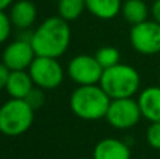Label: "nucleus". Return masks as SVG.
I'll list each match as a JSON object with an SVG mask.
<instances>
[{"label":"nucleus","instance_id":"f257e3e1","mask_svg":"<svg viewBox=\"0 0 160 159\" xmlns=\"http://www.w3.org/2000/svg\"><path fill=\"white\" fill-rule=\"evenodd\" d=\"M70 44V27L61 16L47 18L31 37V45L37 56L59 58Z\"/></svg>","mask_w":160,"mask_h":159},{"label":"nucleus","instance_id":"f03ea898","mask_svg":"<svg viewBox=\"0 0 160 159\" xmlns=\"http://www.w3.org/2000/svg\"><path fill=\"white\" fill-rule=\"evenodd\" d=\"M70 109L79 118L88 121L105 118L111 99L100 85L79 86L70 96Z\"/></svg>","mask_w":160,"mask_h":159},{"label":"nucleus","instance_id":"7ed1b4c3","mask_svg":"<svg viewBox=\"0 0 160 159\" xmlns=\"http://www.w3.org/2000/svg\"><path fill=\"white\" fill-rule=\"evenodd\" d=\"M98 85L110 96L111 100L132 97L139 90L141 76L138 70L131 65L117 64L102 70Z\"/></svg>","mask_w":160,"mask_h":159},{"label":"nucleus","instance_id":"20e7f679","mask_svg":"<svg viewBox=\"0 0 160 159\" xmlns=\"http://www.w3.org/2000/svg\"><path fill=\"white\" fill-rule=\"evenodd\" d=\"M34 121V109L24 99H10L0 106V132L17 137L30 130Z\"/></svg>","mask_w":160,"mask_h":159},{"label":"nucleus","instance_id":"39448f33","mask_svg":"<svg viewBox=\"0 0 160 159\" xmlns=\"http://www.w3.org/2000/svg\"><path fill=\"white\" fill-rule=\"evenodd\" d=\"M142 117L138 100L132 97L125 99H114L111 100L110 107L107 111V121L110 126L117 130H128L135 127Z\"/></svg>","mask_w":160,"mask_h":159},{"label":"nucleus","instance_id":"423d86ee","mask_svg":"<svg viewBox=\"0 0 160 159\" xmlns=\"http://www.w3.org/2000/svg\"><path fill=\"white\" fill-rule=\"evenodd\" d=\"M28 72L34 85L41 89H55L63 80V69L56 58L35 56Z\"/></svg>","mask_w":160,"mask_h":159},{"label":"nucleus","instance_id":"0eeeda50","mask_svg":"<svg viewBox=\"0 0 160 159\" xmlns=\"http://www.w3.org/2000/svg\"><path fill=\"white\" fill-rule=\"evenodd\" d=\"M131 44L133 49L143 55H155L160 52V24L155 20L132 25Z\"/></svg>","mask_w":160,"mask_h":159},{"label":"nucleus","instance_id":"6e6552de","mask_svg":"<svg viewBox=\"0 0 160 159\" xmlns=\"http://www.w3.org/2000/svg\"><path fill=\"white\" fill-rule=\"evenodd\" d=\"M102 68L91 55H78L68 65V73L70 79L79 86L98 85L102 75Z\"/></svg>","mask_w":160,"mask_h":159},{"label":"nucleus","instance_id":"1a4fd4ad","mask_svg":"<svg viewBox=\"0 0 160 159\" xmlns=\"http://www.w3.org/2000/svg\"><path fill=\"white\" fill-rule=\"evenodd\" d=\"M35 56L31 41L18 38L6 47L3 52V64L10 70H25L31 66Z\"/></svg>","mask_w":160,"mask_h":159},{"label":"nucleus","instance_id":"9d476101","mask_svg":"<svg viewBox=\"0 0 160 159\" xmlns=\"http://www.w3.org/2000/svg\"><path fill=\"white\" fill-rule=\"evenodd\" d=\"M142 117L150 123L160 121V86H150L142 90L138 99Z\"/></svg>","mask_w":160,"mask_h":159},{"label":"nucleus","instance_id":"9b49d317","mask_svg":"<svg viewBox=\"0 0 160 159\" xmlns=\"http://www.w3.org/2000/svg\"><path fill=\"white\" fill-rule=\"evenodd\" d=\"M93 159H131V149L124 141L105 138L94 146Z\"/></svg>","mask_w":160,"mask_h":159},{"label":"nucleus","instance_id":"f8f14e48","mask_svg":"<svg viewBox=\"0 0 160 159\" xmlns=\"http://www.w3.org/2000/svg\"><path fill=\"white\" fill-rule=\"evenodd\" d=\"M10 20L20 30H28L37 18V8L30 0H17L11 4Z\"/></svg>","mask_w":160,"mask_h":159},{"label":"nucleus","instance_id":"ddd939ff","mask_svg":"<svg viewBox=\"0 0 160 159\" xmlns=\"http://www.w3.org/2000/svg\"><path fill=\"white\" fill-rule=\"evenodd\" d=\"M34 82L30 72L25 70H10L6 90L11 99H25L27 95L32 90Z\"/></svg>","mask_w":160,"mask_h":159},{"label":"nucleus","instance_id":"4468645a","mask_svg":"<svg viewBox=\"0 0 160 159\" xmlns=\"http://www.w3.org/2000/svg\"><path fill=\"white\" fill-rule=\"evenodd\" d=\"M86 8L101 20H111L118 16L122 4L121 0H84Z\"/></svg>","mask_w":160,"mask_h":159},{"label":"nucleus","instance_id":"2eb2a0df","mask_svg":"<svg viewBox=\"0 0 160 159\" xmlns=\"http://www.w3.org/2000/svg\"><path fill=\"white\" fill-rule=\"evenodd\" d=\"M121 11L124 18L132 25L146 21L149 16V8L143 0H125Z\"/></svg>","mask_w":160,"mask_h":159},{"label":"nucleus","instance_id":"dca6fc26","mask_svg":"<svg viewBox=\"0 0 160 159\" xmlns=\"http://www.w3.org/2000/svg\"><path fill=\"white\" fill-rule=\"evenodd\" d=\"M84 8V0H59L58 4L59 16L66 21H72V20H76L78 17H80Z\"/></svg>","mask_w":160,"mask_h":159},{"label":"nucleus","instance_id":"f3484780","mask_svg":"<svg viewBox=\"0 0 160 159\" xmlns=\"http://www.w3.org/2000/svg\"><path fill=\"white\" fill-rule=\"evenodd\" d=\"M96 59L101 65L102 69L111 68L119 64V51L114 47H102L96 52Z\"/></svg>","mask_w":160,"mask_h":159},{"label":"nucleus","instance_id":"a211bd4d","mask_svg":"<svg viewBox=\"0 0 160 159\" xmlns=\"http://www.w3.org/2000/svg\"><path fill=\"white\" fill-rule=\"evenodd\" d=\"M146 140L153 149H160V121L150 123L146 131Z\"/></svg>","mask_w":160,"mask_h":159},{"label":"nucleus","instance_id":"6ab92c4d","mask_svg":"<svg viewBox=\"0 0 160 159\" xmlns=\"http://www.w3.org/2000/svg\"><path fill=\"white\" fill-rule=\"evenodd\" d=\"M34 110L35 109H39V107L44 104L45 101V96H44V92H42L41 87H32L30 93L27 95V97L24 99Z\"/></svg>","mask_w":160,"mask_h":159},{"label":"nucleus","instance_id":"aec40b11","mask_svg":"<svg viewBox=\"0 0 160 159\" xmlns=\"http://www.w3.org/2000/svg\"><path fill=\"white\" fill-rule=\"evenodd\" d=\"M11 25L13 23L10 20V16L6 14L4 10H0V44H3L8 38L11 33Z\"/></svg>","mask_w":160,"mask_h":159},{"label":"nucleus","instance_id":"412c9836","mask_svg":"<svg viewBox=\"0 0 160 159\" xmlns=\"http://www.w3.org/2000/svg\"><path fill=\"white\" fill-rule=\"evenodd\" d=\"M8 75H10V69H8L4 64H0V90L6 89V85H7V80H8Z\"/></svg>","mask_w":160,"mask_h":159},{"label":"nucleus","instance_id":"4be33fe9","mask_svg":"<svg viewBox=\"0 0 160 159\" xmlns=\"http://www.w3.org/2000/svg\"><path fill=\"white\" fill-rule=\"evenodd\" d=\"M150 13L153 16V20L160 24V0H155L150 7Z\"/></svg>","mask_w":160,"mask_h":159},{"label":"nucleus","instance_id":"5701e85b","mask_svg":"<svg viewBox=\"0 0 160 159\" xmlns=\"http://www.w3.org/2000/svg\"><path fill=\"white\" fill-rule=\"evenodd\" d=\"M13 3H14V0H0V10H6Z\"/></svg>","mask_w":160,"mask_h":159}]
</instances>
